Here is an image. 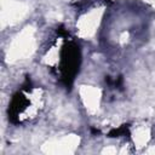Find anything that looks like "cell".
Masks as SVG:
<instances>
[{"mask_svg":"<svg viewBox=\"0 0 155 155\" xmlns=\"http://www.w3.org/2000/svg\"><path fill=\"white\" fill-rule=\"evenodd\" d=\"M40 98L41 94L39 90L31 86L30 81L27 80L23 87L12 96L7 110L8 120L12 124H23L30 117H34L38 110L35 102L40 101Z\"/></svg>","mask_w":155,"mask_h":155,"instance_id":"6da1fadb","label":"cell"},{"mask_svg":"<svg viewBox=\"0 0 155 155\" xmlns=\"http://www.w3.org/2000/svg\"><path fill=\"white\" fill-rule=\"evenodd\" d=\"M81 63L80 47L74 41H67L63 44L59 51V79L64 86L70 87L74 82L76 74L79 73Z\"/></svg>","mask_w":155,"mask_h":155,"instance_id":"7a4b0ae2","label":"cell"},{"mask_svg":"<svg viewBox=\"0 0 155 155\" xmlns=\"http://www.w3.org/2000/svg\"><path fill=\"white\" fill-rule=\"evenodd\" d=\"M126 134H128V126L127 125H122L117 128H113L108 133L109 137H121V136H126Z\"/></svg>","mask_w":155,"mask_h":155,"instance_id":"3957f363","label":"cell"}]
</instances>
